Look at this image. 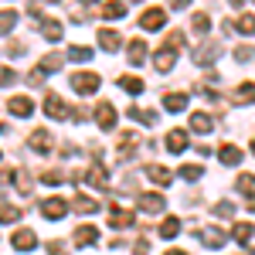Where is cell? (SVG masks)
<instances>
[{
  "mask_svg": "<svg viewBox=\"0 0 255 255\" xmlns=\"http://www.w3.org/2000/svg\"><path fill=\"white\" fill-rule=\"evenodd\" d=\"M119 85H123V89H126V92H133V96H139V92H143V89H146V85H143V79H139V75H123V79H119Z\"/></svg>",
  "mask_w": 255,
  "mask_h": 255,
  "instance_id": "obj_29",
  "label": "cell"
},
{
  "mask_svg": "<svg viewBox=\"0 0 255 255\" xmlns=\"http://www.w3.org/2000/svg\"><path fill=\"white\" fill-rule=\"evenodd\" d=\"M7 109H10V113H14V116H31V113H34V102H31V99L27 96H14L10 99V102H7Z\"/></svg>",
  "mask_w": 255,
  "mask_h": 255,
  "instance_id": "obj_13",
  "label": "cell"
},
{
  "mask_svg": "<svg viewBox=\"0 0 255 255\" xmlns=\"http://www.w3.org/2000/svg\"><path fill=\"white\" fill-rule=\"evenodd\" d=\"M215 215L232 218V215H235V204H232V201H218V204H215Z\"/></svg>",
  "mask_w": 255,
  "mask_h": 255,
  "instance_id": "obj_40",
  "label": "cell"
},
{
  "mask_svg": "<svg viewBox=\"0 0 255 255\" xmlns=\"http://www.w3.org/2000/svg\"><path fill=\"white\" fill-rule=\"evenodd\" d=\"M41 180H44V184H61V180H65V174H61V170H44V174H41Z\"/></svg>",
  "mask_w": 255,
  "mask_h": 255,
  "instance_id": "obj_42",
  "label": "cell"
},
{
  "mask_svg": "<svg viewBox=\"0 0 255 255\" xmlns=\"http://www.w3.org/2000/svg\"><path fill=\"white\" fill-rule=\"evenodd\" d=\"M133 255H150V242L146 238H136L133 242Z\"/></svg>",
  "mask_w": 255,
  "mask_h": 255,
  "instance_id": "obj_43",
  "label": "cell"
},
{
  "mask_svg": "<svg viewBox=\"0 0 255 255\" xmlns=\"http://www.w3.org/2000/svg\"><path fill=\"white\" fill-rule=\"evenodd\" d=\"M252 153H255V139H252Z\"/></svg>",
  "mask_w": 255,
  "mask_h": 255,
  "instance_id": "obj_53",
  "label": "cell"
},
{
  "mask_svg": "<svg viewBox=\"0 0 255 255\" xmlns=\"http://www.w3.org/2000/svg\"><path fill=\"white\" fill-rule=\"evenodd\" d=\"M72 204H75V211H82V215H96V211H99V204L92 201V197H85V194H75Z\"/></svg>",
  "mask_w": 255,
  "mask_h": 255,
  "instance_id": "obj_27",
  "label": "cell"
},
{
  "mask_svg": "<svg viewBox=\"0 0 255 255\" xmlns=\"http://www.w3.org/2000/svg\"><path fill=\"white\" fill-rule=\"evenodd\" d=\"M82 3H96V0H82Z\"/></svg>",
  "mask_w": 255,
  "mask_h": 255,
  "instance_id": "obj_52",
  "label": "cell"
},
{
  "mask_svg": "<svg viewBox=\"0 0 255 255\" xmlns=\"http://www.w3.org/2000/svg\"><path fill=\"white\" fill-rule=\"evenodd\" d=\"M99 48L116 51V48H119V34H116V31H109V27H102V31H99Z\"/></svg>",
  "mask_w": 255,
  "mask_h": 255,
  "instance_id": "obj_24",
  "label": "cell"
},
{
  "mask_svg": "<svg viewBox=\"0 0 255 255\" xmlns=\"http://www.w3.org/2000/svg\"><path fill=\"white\" fill-rule=\"evenodd\" d=\"M218 160H221V163H228V167H235V163H242V150L228 143V146H221V150H218Z\"/></svg>",
  "mask_w": 255,
  "mask_h": 255,
  "instance_id": "obj_23",
  "label": "cell"
},
{
  "mask_svg": "<svg viewBox=\"0 0 255 255\" xmlns=\"http://www.w3.org/2000/svg\"><path fill=\"white\" fill-rule=\"evenodd\" d=\"M163 109H167V113H184V109H187V96H184V92L163 96Z\"/></svg>",
  "mask_w": 255,
  "mask_h": 255,
  "instance_id": "obj_17",
  "label": "cell"
},
{
  "mask_svg": "<svg viewBox=\"0 0 255 255\" xmlns=\"http://www.w3.org/2000/svg\"><path fill=\"white\" fill-rule=\"evenodd\" d=\"M160 235L163 238H177L180 235V221H177V218H167V221L160 225Z\"/></svg>",
  "mask_w": 255,
  "mask_h": 255,
  "instance_id": "obj_36",
  "label": "cell"
},
{
  "mask_svg": "<svg viewBox=\"0 0 255 255\" xmlns=\"http://www.w3.org/2000/svg\"><path fill=\"white\" fill-rule=\"evenodd\" d=\"M10 245H14L17 252H31V249H38V235H34L31 228H17L14 238H10Z\"/></svg>",
  "mask_w": 255,
  "mask_h": 255,
  "instance_id": "obj_7",
  "label": "cell"
},
{
  "mask_svg": "<svg viewBox=\"0 0 255 255\" xmlns=\"http://www.w3.org/2000/svg\"><path fill=\"white\" fill-rule=\"evenodd\" d=\"M139 27H143V31H163V27H167V10H163V7L143 10V14H139Z\"/></svg>",
  "mask_w": 255,
  "mask_h": 255,
  "instance_id": "obj_2",
  "label": "cell"
},
{
  "mask_svg": "<svg viewBox=\"0 0 255 255\" xmlns=\"http://www.w3.org/2000/svg\"><path fill=\"white\" fill-rule=\"evenodd\" d=\"M252 55H255V51L249 48V44H242V48H235V58H238V61H252Z\"/></svg>",
  "mask_w": 255,
  "mask_h": 255,
  "instance_id": "obj_44",
  "label": "cell"
},
{
  "mask_svg": "<svg viewBox=\"0 0 255 255\" xmlns=\"http://www.w3.org/2000/svg\"><path fill=\"white\" fill-rule=\"evenodd\" d=\"M191 31H194V34H208V31H211L208 14H194V17H191Z\"/></svg>",
  "mask_w": 255,
  "mask_h": 255,
  "instance_id": "obj_34",
  "label": "cell"
},
{
  "mask_svg": "<svg viewBox=\"0 0 255 255\" xmlns=\"http://www.w3.org/2000/svg\"><path fill=\"white\" fill-rule=\"evenodd\" d=\"M17 218H24L20 208H14V204H0V225H14Z\"/></svg>",
  "mask_w": 255,
  "mask_h": 255,
  "instance_id": "obj_28",
  "label": "cell"
},
{
  "mask_svg": "<svg viewBox=\"0 0 255 255\" xmlns=\"http://www.w3.org/2000/svg\"><path fill=\"white\" fill-rule=\"evenodd\" d=\"M85 184H92V187H102V191H106V187H109V174H106V167H89V170H85Z\"/></svg>",
  "mask_w": 255,
  "mask_h": 255,
  "instance_id": "obj_14",
  "label": "cell"
},
{
  "mask_svg": "<svg viewBox=\"0 0 255 255\" xmlns=\"http://www.w3.org/2000/svg\"><path fill=\"white\" fill-rule=\"evenodd\" d=\"M126 116L133 119V123H143V126H153V123H157V113L139 109V106H129V109H126Z\"/></svg>",
  "mask_w": 255,
  "mask_h": 255,
  "instance_id": "obj_18",
  "label": "cell"
},
{
  "mask_svg": "<svg viewBox=\"0 0 255 255\" xmlns=\"http://www.w3.org/2000/svg\"><path fill=\"white\" fill-rule=\"evenodd\" d=\"M136 143H139L136 133H129V129H126V133H119V160H123V163L136 153Z\"/></svg>",
  "mask_w": 255,
  "mask_h": 255,
  "instance_id": "obj_10",
  "label": "cell"
},
{
  "mask_svg": "<svg viewBox=\"0 0 255 255\" xmlns=\"http://www.w3.org/2000/svg\"><path fill=\"white\" fill-rule=\"evenodd\" d=\"M235 187L242 191V194H252V191H255V177H252V174H242V177L235 180Z\"/></svg>",
  "mask_w": 255,
  "mask_h": 255,
  "instance_id": "obj_37",
  "label": "cell"
},
{
  "mask_svg": "<svg viewBox=\"0 0 255 255\" xmlns=\"http://www.w3.org/2000/svg\"><path fill=\"white\" fill-rule=\"evenodd\" d=\"M14 180H17V191L24 197H31V187H34V180H31V174H24V170H14Z\"/></svg>",
  "mask_w": 255,
  "mask_h": 255,
  "instance_id": "obj_31",
  "label": "cell"
},
{
  "mask_svg": "<svg viewBox=\"0 0 255 255\" xmlns=\"http://www.w3.org/2000/svg\"><path fill=\"white\" fill-rule=\"evenodd\" d=\"M126 14V3H102V17L106 20H119Z\"/></svg>",
  "mask_w": 255,
  "mask_h": 255,
  "instance_id": "obj_32",
  "label": "cell"
},
{
  "mask_svg": "<svg viewBox=\"0 0 255 255\" xmlns=\"http://www.w3.org/2000/svg\"><path fill=\"white\" fill-rule=\"evenodd\" d=\"M136 208L146 211V215H157V211H163V194H139Z\"/></svg>",
  "mask_w": 255,
  "mask_h": 255,
  "instance_id": "obj_9",
  "label": "cell"
},
{
  "mask_svg": "<svg viewBox=\"0 0 255 255\" xmlns=\"http://www.w3.org/2000/svg\"><path fill=\"white\" fill-rule=\"evenodd\" d=\"M177 61V48L174 44H160L157 55H153V65H157V72H170Z\"/></svg>",
  "mask_w": 255,
  "mask_h": 255,
  "instance_id": "obj_5",
  "label": "cell"
},
{
  "mask_svg": "<svg viewBox=\"0 0 255 255\" xmlns=\"http://www.w3.org/2000/svg\"><path fill=\"white\" fill-rule=\"evenodd\" d=\"M218 51H221V44H218V41H208V44H201V48L194 51V65H201V68L215 65V61H218Z\"/></svg>",
  "mask_w": 255,
  "mask_h": 255,
  "instance_id": "obj_4",
  "label": "cell"
},
{
  "mask_svg": "<svg viewBox=\"0 0 255 255\" xmlns=\"http://www.w3.org/2000/svg\"><path fill=\"white\" fill-rule=\"evenodd\" d=\"M126 58H129V65H143V61H146V41H129V55H126Z\"/></svg>",
  "mask_w": 255,
  "mask_h": 255,
  "instance_id": "obj_20",
  "label": "cell"
},
{
  "mask_svg": "<svg viewBox=\"0 0 255 255\" xmlns=\"http://www.w3.org/2000/svg\"><path fill=\"white\" fill-rule=\"evenodd\" d=\"M61 68V55H44V61H41V72H58Z\"/></svg>",
  "mask_w": 255,
  "mask_h": 255,
  "instance_id": "obj_38",
  "label": "cell"
},
{
  "mask_svg": "<svg viewBox=\"0 0 255 255\" xmlns=\"http://www.w3.org/2000/svg\"><path fill=\"white\" fill-rule=\"evenodd\" d=\"M68 58L72 61H89L92 58V48H89V44H72V48H68Z\"/></svg>",
  "mask_w": 255,
  "mask_h": 255,
  "instance_id": "obj_33",
  "label": "cell"
},
{
  "mask_svg": "<svg viewBox=\"0 0 255 255\" xmlns=\"http://www.w3.org/2000/svg\"><path fill=\"white\" fill-rule=\"evenodd\" d=\"M96 238H99V232L92 225H79V228H75V242H79V245H92Z\"/></svg>",
  "mask_w": 255,
  "mask_h": 255,
  "instance_id": "obj_25",
  "label": "cell"
},
{
  "mask_svg": "<svg viewBox=\"0 0 255 255\" xmlns=\"http://www.w3.org/2000/svg\"><path fill=\"white\" fill-rule=\"evenodd\" d=\"M17 24V10H0V34H10Z\"/></svg>",
  "mask_w": 255,
  "mask_h": 255,
  "instance_id": "obj_30",
  "label": "cell"
},
{
  "mask_svg": "<svg viewBox=\"0 0 255 255\" xmlns=\"http://www.w3.org/2000/svg\"><path fill=\"white\" fill-rule=\"evenodd\" d=\"M184 31H170V38H167V44H174V48H184Z\"/></svg>",
  "mask_w": 255,
  "mask_h": 255,
  "instance_id": "obj_46",
  "label": "cell"
},
{
  "mask_svg": "<svg viewBox=\"0 0 255 255\" xmlns=\"http://www.w3.org/2000/svg\"><path fill=\"white\" fill-rule=\"evenodd\" d=\"M17 75H14V68H0V89H7V85H14Z\"/></svg>",
  "mask_w": 255,
  "mask_h": 255,
  "instance_id": "obj_41",
  "label": "cell"
},
{
  "mask_svg": "<svg viewBox=\"0 0 255 255\" xmlns=\"http://www.w3.org/2000/svg\"><path fill=\"white\" fill-rule=\"evenodd\" d=\"M68 82H72V89L79 96H92V92H99V85H102V79H99L96 72H75Z\"/></svg>",
  "mask_w": 255,
  "mask_h": 255,
  "instance_id": "obj_1",
  "label": "cell"
},
{
  "mask_svg": "<svg viewBox=\"0 0 255 255\" xmlns=\"http://www.w3.org/2000/svg\"><path fill=\"white\" fill-rule=\"evenodd\" d=\"M228 3H232V7H245V0H228Z\"/></svg>",
  "mask_w": 255,
  "mask_h": 255,
  "instance_id": "obj_49",
  "label": "cell"
},
{
  "mask_svg": "<svg viewBox=\"0 0 255 255\" xmlns=\"http://www.w3.org/2000/svg\"><path fill=\"white\" fill-rule=\"evenodd\" d=\"M48 255H68L65 242H48Z\"/></svg>",
  "mask_w": 255,
  "mask_h": 255,
  "instance_id": "obj_45",
  "label": "cell"
},
{
  "mask_svg": "<svg viewBox=\"0 0 255 255\" xmlns=\"http://www.w3.org/2000/svg\"><path fill=\"white\" fill-rule=\"evenodd\" d=\"M232 99H235L238 106H245V102L252 106V102H255V85H238L235 92H232Z\"/></svg>",
  "mask_w": 255,
  "mask_h": 255,
  "instance_id": "obj_26",
  "label": "cell"
},
{
  "mask_svg": "<svg viewBox=\"0 0 255 255\" xmlns=\"http://www.w3.org/2000/svg\"><path fill=\"white\" fill-rule=\"evenodd\" d=\"M211 126H215V119L208 116V113H194L191 116V129L194 133H211Z\"/></svg>",
  "mask_w": 255,
  "mask_h": 255,
  "instance_id": "obj_22",
  "label": "cell"
},
{
  "mask_svg": "<svg viewBox=\"0 0 255 255\" xmlns=\"http://www.w3.org/2000/svg\"><path fill=\"white\" fill-rule=\"evenodd\" d=\"M3 129H7V123H0V133H3Z\"/></svg>",
  "mask_w": 255,
  "mask_h": 255,
  "instance_id": "obj_51",
  "label": "cell"
},
{
  "mask_svg": "<svg viewBox=\"0 0 255 255\" xmlns=\"http://www.w3.org/2000/svg\"><path fill=\"white\" fill-rule=\"evenodd\" d=\"M201 174H204V170H201L197 163H187V167H180V177H184V180H201Z\"/></svg>",
  "mask_w": 255,
  "mask_h": 255,
  "instance_id": "obj_39",
  "label": "cell"
},
{
  "mask_svg": "<svg viewBox=\"0 0 255 255\" xmlns=\"http://www.w3.org/2000/svg\"><path fill=\"white\" fill-rule=\"evenodd\" d=\"M228 31H238V34H255V14H242L238 20H228Z\"/></svg>",
  "mask_w": 255,
  "mask_h": 255,
  "instance_id": "obj_16",
  "label": "cell"
},
{
  "mask_svg": "<svg viewBox=\"0 0 255 255\" xmlns=\"http://www.w3.org/2000/svg\"><path fill=\"white\" fill-rule=\"evenodd\" d=\"M27 85H44V72H41V68H34V72L27 75Z\"/></svg>",
  "mask_w": 255,
  "mask_h": 255,
  "instance_id": "obj_47",
  "label": "cell"
},
{
  "mask_svg": "<svg viewBox=\"0 0 255 255\" xmlns=\"http://www.w3.org/2000/svg\"><path fill=\"white\" fill-rule=\"evenodd\" d=\"M41 34L48 41H61V34H65V27H61L55 17H41Z\"/></svg>",
  "mask_w": 255,
  "mask_h": 255,
  "instance_id": "obj_15",
  "label": "cell"
},
{
  "mask_svg": "<svg viewBox=\"0 0 255 255\" xmlns=\"http://www.w3.org/2000/svg\"><path fill=\"white\" fill-rule=\"evenodd\" d=\"M27 143H31V150H38V153H51V150H55V139H51L48 129H34Z\"/></svg>",
  "mask_w": 255,
  "mask_h": 255,
  "instance_id": "obj_8",
  "label": "cell"
},
{
  "mask_svg": "<svg viewBox=\"0 0 255 255\" xmlns=\"http://www.w3.org/2000/svg\"><path fill=\"white\" fill-rule=\"evenodd\" d=\"M167 255H187V252H180V249H174V252H167Z\"/></svg>",
  "mask_w": 255,
  "mask_h": 255,
  "instance_id": "obj_50",
  "label": "cell"
},
{
  "mask_svg": "<svg viewBox=\"0 0 255 255\" xmlns=\"http://www.w3.org/2000/svg\"><path fill=\"white\" fill-rule=\"evenodd\" d=\"M184 146H187V133L184 129H170L167 133V150L170 153H184Z\"/></svg>",
  "mask_w": 255,
  "mask_h": 255,
  "instance_id": "obj_19",
  "label": "cell"
},
{
  "mask_svg": "<svg viewBox=\"0 0 255 255\" xmlns=\"http://www.w3.org/2000/svg\"><path fill=\"white\" fill-rule=\"evenodd\" d=\"M146 177H150L153 184H160V187H167V184L174 180V177H170V170H167V167H157V163H150V167H146Z\"/></svg>",
  "mask_w": 255,
  "mask_h": 255,
  "instance_id": "obj_21",
  "label": "cell"
},
{
  "mask_svg": "<svg viewBox=\"0 0 255 255\" xmlns=\"http://www.w3.org/2000/svg\"><path fill=\"white\" fill-rule=\"evenodd\" d=\"M133 221H136L133 211H123V208H116V204L109 208V225H113V228H129Z\"/></svg>",
  "mask_w": 255,
  "mask_h": 255,
  "instance_id": "obj_11",
  "label": "cell"
},
{
  "mask_svg": "<svg viewBox=\"0 0 255 255\" xmlns=\"http://www.w3.org/2000/svg\"><path fill=\"white\" fill-rule=\"evenodd\" d=\"M187 3L191 0H174V10H187Z\"/></svg>",
  "mask_w": 255,
  "mask_h": 255,
  "instance_id": "obj_48",
  "label": "cell"
},
{
  "mask_svg": "<svg viewBox=\"0 0 255 255\" xmlns=\"http://www.w3.org/2000/svg\"><path fill=\"white\" fill-rule=\"evenodd\" d=\"M65 211H68V204H65L61 197H44V201H41V215L48 218V221H61Z\"/></svg>",
  "mask_w": 255,
  "mask_h": 255,
  "instance_id": "obj_3",
  "label": "cell"
},
{
  "mask_svg": "<svg viewBox=\"0 0 255 255\" xmlns=\"http://www.w3.org/2000/svg\"><path fill=\"white\" fill-rule=\"evenodd\" d=\"M197 238H201V242H204V245H208V249H221V245H225V232H221V228H201V232H197Z\"/></svg>",
  "mask_w": 255,
  "mask_h": 255,
  "instance_id": "obj_12",
  "label": "cell"
},
{
  "mask_svg": "<svg viewBox=\"0 0 255 255\" xmlns=\"http://www.w3.org/2000/svg\"><path fill=\"white\" fill-rule=\"evenodd\" d=\"M96 123H99V129L109 133V129L116 126V106H113V102H99L96 106Z\"/></svg>",
  "mask_w": 255,
  "mask_h": 255,
  "instance_id": "obj_6",
  "label": "cell"
},
{
  "mask_svg": "<svg viewBox=\"0 0 255 255\" xmlns=\"http://www.w3.org/2000/svg\"><path fill=\"white\" fill-rule=\"evenodd\" d=\"M252 225H249V221H238L235 228H232V235H235V242H242V245H245V242H249V238H252Z\"/></svg>",
  "mask_w": 255,
  "mask_h": 255,
  "instance_id": "obj_35",
  "label": "cell"
}]
</instances>
